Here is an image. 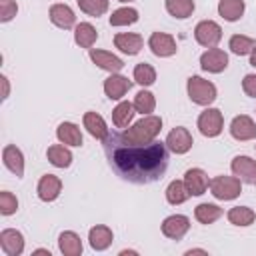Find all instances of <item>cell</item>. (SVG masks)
Masks as SVG:
<instances>
[{
	"instance_id": "6da1fadb",
	"label": "cell",
	"mask_w": 256,
	"mask_h": 256,
	"mask_svg": "<svg viewBox=\"0 0 256 256\" xmlns=\"http://www.w3.org/2000/svg\"><path fill=\"white\" fill-rule=\"evenodd\" d=\"M108 162L112 170L132 184H150L164 176L168 168V148L166 142L150 144H128L120 136L110 134L104 140Z\"/></svg>"
},
{
	"instance_id": "7a4b0ae2",
	"label": "cell",
	"mask_w": 256,
	"mask_h": 256,
	"mask_svg": "<svg viewBox=\"0 0 256 256\" xmlns=\"http://www.w3.org/2000/svg\"><path fill=\"white\" fill-rule=\"evenodd\" d=\"M160 132H162V118L156 114H148V116H142L140 120L132 122L128 128H124L120 138L128 144L140 146V144L154 142Z\"/></svg>"
},
{
	"instance_id": "3957f363",
	"label": "cell",
	"mask_w": 256,
	"mask_h": 256,
	"mask_svg": "<svg viewBox=\"0 0 256 256\" xmlns=\"http://www.w3.org/2000/svg\"><path fill=\"white\" fill-rule=\"evenodd\" d=\"M186 92H188V98L198 106H210L218 98L216 86L202 76H190L186 82Z\"/></svg>"
},
{
	"instance_id": "277c9868",
	"label": "cell",
	"mask_w": 256,
	"mask_h": 256,
	"mask_svg": "<svg viewBox=\"0 0 256 256\" xmlns=\"http://www.w3.org/2000/svg\"><path fill=\"white\" fill-rule=\"evenodd\" d=\"M210 194L216 198V200H222V202H228V200H234L242 194V182L240 178H236L234 174L232 176H214L210 178Z\"/></svg>"
},
{
	"instance_id": "5b68a950",
	"label": "cell",
	"mask_w": 256,
	"mask_h": 256,
	"mask_svg": "<svg viewBox=\"0 0 256 256\" xmlns=\"http://www.w3.org/2000/svg\"><path fill=\"white\" fill-rule=\"evenodd\" d=\"M196 126H198V130H200L202 136H206V138H216V136H220L222 130H224V116H222V112H220L218 108L206 106V108L200 112V116H198V120H196Z\"/></svg>"
},
{
	"instance_id": "8992f818",
	"label": "cell",
	"mask_w": 256,
	"mask_h": 256,
	"mask_svg": "<svg viewBox=\"0 0 256 256\" xmlns=\"http://www.w3.org/2000/svg\"><path fill=\"white\" fill-rule=\"evenodd\" d=\"M194 38L204 48H216L222 40V28L214 20H200L194 28Z\"/></svg>"
},
{
	"instance_id": "52a82bcc",
	"label": "cell",
	"mask_w": 256,
	"mask_h": 256,
	"mask_svg": "<svg viewBox=\"0 0 256 256\" xmlns=\"http://www.w3.org/2000/svg\"><path fill=\"white\" fill-rule=\"evenodd\" d=\"M148 48L158 58H170L178 52V44L168 32H152L148 38Z\"/></svg>"
},
{
	"instance_id": "ba28073f",
	"label": "cell",
	"mask_w": 256,
	"mask_h": 256,
	"mask_svg": "<svg viewBox=\"0 0 256 256\" xmlns=\"http://www.w3.org/2000/svg\"><path fill=\"white\" fill-rule=\"evenodd\" d=\"M192 144H194V138H192L190 130L184 128V126L172 128V130L168 132V136H166V148H168L172 154H178V156L190 152V150H192Z\"/></svg>"
},
{
	"instance_id": "9c48e42d",
	"label": "cell",
	"mask_w": 256,
	"mask_h": 256,
	"mask_svg": "<svg viewBox=\"0 0 256 256\" xmlns=\"http://www.w3.org/2000/svg\"><path fill=\"white\" fill-rule=\"evenodd\" d=\"M200 68L210 74H220L228 68V54L222 48H206L200 54Z\"/></svg>"
},
{
	"instance_id": "30bf717a",
	"label": "cell",
	"mask_w": 256,
	"mask_h": 256,
	"mask_svg": "<svg viewBox=\"0 0 256 256\" xmlns=\"http://www.w3.org/2000/svg\"><path fill=\"white\" fill-rule=\"evenodd\" d=\"M162 234L170 240H182L190 230V218L184 214H170L162 220Z\"/></svg>"
},
{
	"instance_id": "8fae6325",
	"label": "cell",
	"mask_w": 256,
	"mask_h": 256,
	"mask_svg": "<svg viewBox=\"0 0 256 256\" xmlns=\"http://www.w3.org/2000/svg\"><path fill=\"white\" fill-rule=\"evenodd\" d=\"M230 136L238 142H248V140H254L256 138V122L248 116V114H238L232 118L230 126Z\"/></svg>"
},
{
	"instance_id": "7c38bea8",
	"label": "cell",
	"mask_w": 256,
	"mask_h": 256,
	"mask_svg": "<svg viewBox=\"0 0 256 256\" xmlns=\"http://www.w3.org/2000/svg\"><path fill=\"white\" fill-rule=\"evenodd\" d=\"M230 170L242 184H256V160L250 156H234L230 162Z\"/></svg>"
},
{
	"instance_id": "4fadbf2b",
	"label": "cell",
	"mask_w": 256,
	"mask_h": 256,
	"mask_svg": "<svg viewBox=\"0 0 256 256\" xmlns=\"http://www.w3.org/2000/svg\"><path fill=\"white\" fill-rule=\"evenodd\" d=\"M104 94L110 98V100H122L126 94H128V90L132 88V80H128V76H122L120 72H116V74H110L106 80H104Z\"/></svg>"
},
{
	"instance_id": "5bb4252c",
	"label": "cell",
	"mask_w": 256,
	"mask_h": 256,
	"mask_svg": "<svg viewBox=\"0 0 256 256\" xmlns=\"http://www.w3.org/2000/svg\"><path fill=\"white\" fill-rule=\"evenodd\" d=\"M90 60L100 68L106 70L110 74H116L124 68V60L118 58L116 54L108 52V50H100V48H90Z\"/></svg>"
},
{
	"instance_id": "9a60e30c",
	"label": "cell",
	"mask_w": 256,
	"mask_h": 256,
	"mask_svg": "<svg viewBox=\"0 0 256 256\" xmlns=\"http://www.w3.org/2000/svg\"><path fill=\"white\" fill-rule=\"evenodd\" d=\"M184 184L190 192V196H202L210 188V178L202 168H188L184 172Z\"/></svg>"
},
{
	"instance_id": "2e32d148",
	"label": "cell",
	"mask_w": 256,
	"mask_h": 256,
	"mask_svg": "<svg viewBox=\"0 0 256 256\" xmlns=\"http://www.w3.org/2000/svg\"><path fill=\"white\" fill-rule=\"evenodd\" d=\"M0 248L6 256H20L24 252V236L16 228H4L0 232Z\"/></svg>"
},
{
	"instance_id": "e0dca14e",
	"label": "cell",
	"mask_w": 256,
	"mask_h": 256,
	"mask_svg": "<svg viewBox=\"0 0 256 256\" xmlns=\"http://www.w3.org/2000/svg\"><path fill=\"white\" fill-rule=\"evenodd\" d=\"M48 16H50V22L56 26V28H62V30H70L76 26V14L74 10L68 6V4H52L50 10H48Z\"/></svg>"
},
{
	"instance_id": "ac0fdd59",
	"label": "cell",
	"mask_w": 256,
	"mask_h": 256,
	"mask_svg": "<svg viewBox=\"0 0 256 256\" xmlns=\"http://www.w3.org/2000/svg\"><path fill=\"white\" fill-rule=\"evenodd\" d=\"M62 192V180L56 174H44L38 180L36 186V194L42 202H54Z\"/></svg>"
},
{
	"instance_id": "d6986e66",
	"label": "cell",
	"mask_w": 256,
	"mask_h": 256,
	"mask_svg": "<svg viewBox=\"0 0 256 256\" xmlns=\"http://www.w3.org/2000/svg\"><path fill=\"white\" fill-rule=\"evenodd\" d=\"M114 46L122 52V54H128V56H136L142 46H144V38L136 32H118L114 36Z\"/></svg>"
},
{
	"instance_id": "ffe728a7",
	"label": "cell",
	"mask_w": 256,
	"mask_h": 256,
	"mask_svg": "<svg viewBox=\"0 0 256 256\" xmlns=\"http://www.w3.org/2000/svg\"><path fill=\"white\" fill-rule=\"evenodd\" d=\"M2 162H4V166L16 178H22L24 176V154H22V150L18 146L6 144L4 150H2Z\"/></svg>"
},
{
	"instance_id": "44dd1931",
	"label": "cell",
	"mask_w": 256,
	"mask_h": 256,
	"mask_svg": "<svg viewBox=\"0 0 256 256\" xmlns=\"http://www.w3.org/2000/svg\"><path fill=\"white\" fill-rule=\"evenodd\" d=\"M82 124H84V128L88 130V134H90V136H94V138H96V140H100V142H104V140L110 136V128H108L106 120H104L100 114L92 112V110L84 114Z\"/></svg>"
},
{
	"instance_id": "7402d4cb",
	"label": "cell",
	"mask_w": 256,
	"mask_h": 256,
	"mask_svg": "<svg viewBox=\"0 0 256 256\" xmlns=\"http://www.w3.org/2000/svg\"><path fill=\"white\" fill-rule=\"evenodd\" d=\"M112 240H114V232L106 224H96L88 230V242H90L92 250H96V252L106 250L112 244Z\"/></svg>"
},
{
	"instance_id": "603a6c76",
	"label": "cell",
	"mask_w": 256,
	"mask_h": 256,
	"mask_svg": "<svg viewBox=\"0 0 256 256\" xmlns=\"http://www.w3.org/2000/svg\"><path fill=\"white\" fill-rule=\"evenodd\" d=\"M56 138L66 144V146H72V148H78L84 144V138H82V130L78 124L74 122H60L58 128H56Z\"/></svg>"
},
{
	"instance_id": "cb8c5ba5",
	"label": "cell",
	"mask_w": 256,
	"mask_h": 256,
	"mask_svg": "<svg viewBox=\"0 0 256 256\" xmlns=\"http://www.w3.org/2000/svg\"><path fill=\"white\" fill-rule=\"evenodd\" d=\"M58 250L64 256H80L82 250H84V246H82V240H80V236L76 232L64 230L58 236Z\"/></svg>"
},
{
	"instance_id": "d4e9b609",
	"label": "cell",
	"mask_w": 256,
	"mask_h": 256,
	"mask_svg": "<svg viewBox=\"0 0 256 256\" xmlns=\"http://www.w3.org/2000/svg\"><path fill=\"white\" fill-rule=\"evenodd\" d=\"M46 158H48V162H50L52 166H56V168H68V166L72 164V160H74V156H72V152H70V146H66V144H62V142L48 146Z\"/></svg>"
},
{
	"instance_id": "484cf974",
	"label": "cell",
	"mask_w": 256,
	"mask_h": 256,
	"mask_svg": "<svg viewBox=\"0 0 256 256\" xmlns=\"http://www.w3.org/2000/svg\"><path fill=\"white\" fill-rule=\"evenodd\" d=\"M246 2L244 0H220L218 2V16L226 22H238L244 16Z\"/></svg>"
},
{
	"instance_id": "4316f807",
	"label": "cell",
	"mask_w": 256,
	"mask_h": 256,
	"mask_svg": "<svg viewBox=\"0 0 256 256\" xmlns=\"http://www.w3.org/2000/svg\"><path fill=\"white\" fill-rule=\"evenodd\" d=\"M134 114H136L134 104L128 102V100H120V102L114 106V110H112V122H114L116 128H122V130H124V128H128V126L132 124Z\"/></svg>"
},
{
	"instance_id": "83f0119b",
	"label": "cell",
	"mask_w": 256,
	"mask_h": 256,
	"mask_svg": "<svg viewBox=\"0 0 256 256\" xmlns=\"http://www.w3.org/2000/svg\"><path fill=\"white\" fill-rule=\"evenodd\" d=\"M98 40V32L96 28L90 24V22H78L74 26V42L80 46V48H92Z\"/></svg>"
},
{
	"instance_id": "f1b7e54d",
	"label": "cell",
	"mask_w": 256,
	"mask_h": 256,
	"mask_svg": "<svg viewBox=\"0 0 256 256\" xmlns=\"http://www.w3.org/2000/svg\"><path fill=\"white\" fill-rule=\"evenodd\" d=\"M226 218H228L230 224L240 226V228H246V226H252V224H254L256 212H254L250 206H234V208L228 210Z\"/></svg>"
},
{
	"instance_id": "f546056e",
	"label": "cell",
	"mask_w": 256,
	"mask_h": 256,
	"mask_svg": "<svg viewBox=\"0 0 256 256\" xmlns=\"http://www.w3.org/2000/svg\"><path fill=\"white\" fill-rule=\"evenodd\" d=\"M224 214V210L218 204H210V202H202L194 208V218L200 224H214L216 220H220Z\"/></svg>"
},
{
	"instance_id": "4dcf8cb0",
	"label": "cell",
	"mask_w": 256,
	"mask_h": 256,
	"mask_svg": "<svg viewBox=\"0 0 256 256\" xmlns=\"http://www.w3.org/2000/svg\"><path fill=\"white\" fill-rule=\"evenodd\" d=\"M164 8L172 18L186 20L192 16L196 4H194V0H164Z\"/></svg>"
},
{
	"instance_id": "1f68e13d",
	"label": "cell",
	"mask_w": 256,
	"mask_h": 256,
	"mask_svg": "<svg viewBox=\"0 0 256 256\" xmlns=\"http://www.w3.org/2000/svg\"><path fill=\"white\" fill-rule=\"evenodd\" d=\"M164 196H166V202H168V204L180 206V204H184V202L190 198V192H188L184 180H172V182L166 186Z\"/></svg>"
},
{
	"instance_id": "d6a6232c",
	"label": "cell",
	"mask_w": 256,
	"mask_h": 256,
	"mask_svg": "<svg viewBox=\"0 0 256 256\" xmlns=\"http://www.w3.org/2000/svg\"><path fill=\"white\" fill-rule=\"evenodd\" d=\"M138 18H140V14H138L136 8L122 6V8H116L110 14V26H130V24H136Z\"/></svg>"
},
{
	"instance_id": "836d02e7",
	"label": "cell",
	"mask_w": 256,
	"mask_h": 256,
	"mask_svg": "<svg viewBox=\"0 0 256 256\" xmlns=\"http://www.w3.org/2000/svg\"><path fill=\"white\" fill-rule=\"evenodd\" d=\"M254 46H256L254 38H250L246 34H234L228 40V48L236 56H250V52L254 50Z\"/></svg>"
},
{
	"instance_id": "e575fe53",
	"label": "cell",
	"mask_w": 256,
	"mask_h": 256,
	"mask_svg": "<svg viewBox=\"0 0 256 256\" xmlns=\"http://www.w3.org/2000/svg\"><path fill=\"white\" fill-rule=\"evenodd\" d=\"M132 78H134L136 84L148 88V86H152V84L156 82V70H154L152 64H148V62H140V64L134 66V70H132Z\"/></svg>"
},
{
	"instance_id": "d590c367",
	"label": "cell",
	"mask_w": 256,
	"mask_h": 256,
	"mask_svg": "<svg viewBox=\"0 0 256 256\" xmlns=\"http://www.w3.org/2000/svg\"><path fill=\"white\" fill-rule=\"evenodd\" d=\"M134 110L142 116H148L156 110V96L150 92V90H140L136 96H134Z\"/></svg>"
},
{
	"instance_id": "8d00e7d4",
	"label": "cell",
	"mask_w": 256,
	"mask_h": 256,
	"mask_svg": "<svg viewBox=\"0 0 256 256\" xmlns=\"http://www.w3.org/2000/svg\"><path fill=\"white\" fill-rule=\"evenodd\" d=\"M76 2H78V8L84 14L94 16V18L106 14L108 8H110V0H76Z\"/></svg>"
},
{
	"instance_id": "74e56055",
	"label": "cell",
	"mask_w": 256,
	"mask_h": 256,
	"mask_svg": "<svg viewBox=\"0 0 256 256\" xmlns=\"http://www.w3.org/2000/svg\"><path fill=\"white\" fill-rule=\"evenodd\" d=\"M18 210V198L10 190L0 192V214L2 216H12Z\"/></svg>"
},
{
	"instance_id": "f35d334b",
	"label": "cell",
	"mask_w": 256,
	"mask_h": 256,
	"mask_svg": "<svg viewBox=\"0 0 256 256\" xmlns=\"http://www.w3.org/2000/svg\"><path fill=\"white\" fill-rule=\"evenodd\" d=\"M18 14V4L16 0H0V22L6 24Z\"/></svg>"
},
{
	"instance_id": "ab89813d",
	"label": "cell",
	"mask_w": 256,
	"mask_h": 256,
	"mask_svg": "<svg viewBox=\"0 0 256 256\" xmlns=\"http://www.w3.org/2000/svg\"><path fill=\"white\" fill-rule=\"evenodd\" d=\"M242 90L246 96L256 98V74H246L242 78Z\"/></svg>"
},
{
	"instance_id": "60d3db41",
	"label": "cell",
	"mask_w": 256,
	"mask_h": 256,
	"mask_svg": "<svg viewBox=\"0 0 256 256\" xmlns=\"http://www.w3.org/2000/svg\"><path fill=\"white\" fill-rule=\"evenodd\" d=\"M0 82H2V100H8V96H10V82H8V78L4 74L0 76Z\"/></svg>"
},
{
	"instance_id": "b9f144b4",
	"label": "cell",
	"mask_w": 256,
	"mask_h": 256,
	"mask_svg": "<svg viewBox=\"0 0 256 256\" xmlns=\"http://www.w3.org/2000/svg\"><path fill=\"white\" fill-rule=\"evenodd\" d=\"M184 254H186V256H192V254H208V250H204V248H190V250H186Z\"/></svg>"
},
{
	"instance_id": "7bdbcfd3",
	"label": "cell",
	"mask_w": 256,
	"mask_h": 256,
	"mask_svg": "<svg viewBox=\"0 0 256 256\" xmlns=\"http://www.w3.org/2000/svg\"><path fill=\"white\" fill-rule=\"evenodd\" d=\"M250 66H254V68H256V46H254V50L250 52Z\"/></svg>"
},
{
	"instance_id": "ee69618b",
	"label": "cell",
	"mask_w": 256,
	"mask_h": 256,
	"mask_svg": "<svg viewBox=\"0 0 256 256\" xmlns=\"http://www.w3.org/2000/svg\"><path fill=\"white\" fill-rule=\"evenodd\" d=\"M32 254H50V250L48 248H36V250H32Z\"/></svg>"
},
{
	"instance_id": "f6af8a7d",
	"label": "cell",
	"mask_w": 256,
	"mask_h": 256,
	"mask_svg": "<svg viewBox=\"0 0 256 256\" xmlns=\"http://www.w3.org/2000/svg\"><path fill=\"white\" fill-rule=\"evenodd\" d=\"M126 254H138L136 250H120V256H126Z\"/></svg>"
},
{
	"instance_id": "bcb514c9",
	"label": "cell",
	"mask_w": 256,
	"mask_h": 256,
	"mask_svg": "<svg viewBox=\"0 0 256 256\" xmlns=\"http://www.w3.org/2000/svg\"><path fill=\"white\" fill-rule=\"evenodd\" d=\"M118 2H122V4H128V2H134V0H118Z\"/></svg>"
}]
</instances>
